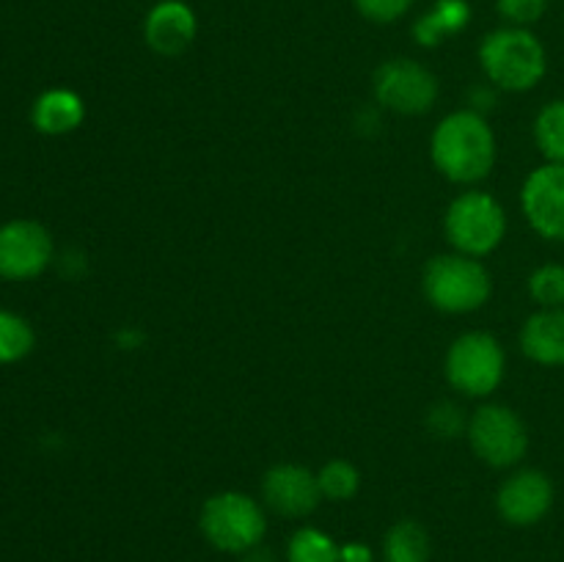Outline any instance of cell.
I'll use <instances>...</instances> for the list:
<instances>
[{
	"label": "cell",
	"mask_w": 564,
	"mask_h": 562,
	"mask_svg": "<svg viewBox=\"0 0 564 562\" xmlns=\"http://www.w3.org/2000/svg\"><path fill=\"white\" fill-rule=\"evenodd\" d=\"M496 132L488 116L471 108L452 110L430 136V160L452 185H477L496 165Z\"/></svg>",
	"instance_id": "1"
},
{
	"label": "cell",
	"mask_w": 564,
	"mask_h": 562,
	"mask_svg": "<svg viewBox=\"0 0 564 562\" xmlns=\"http://www.w3.org/2000/svg\"><path fill=\"white\" fill-rule=\"evenodd\" d=\"M477 58L488 83L507 94L532 91L549 72V53L532 28H496L479 42Z\"/></svg>",
	"instance_id": "2"
},
{
	"label": "cell",
	"mask_w": 564,
	"mask_h": 562,
	"mask_svg": "<svg viewBox=\"0 0 564 562\" xmlns=\"http://www.w3.org/2000/svg\"><path fill=\"white\" fill-rule=\"evenodd\" d=\"M422 292L444 314L479 312L494 295V275L482 259L466 253H435L422 270Z\"/></svg>",
	"instance_id": "3"
},
{
	"label": "cell",
	"mask_w": 564,
	"mask_h": 562,
	"mask_svg": "<svg viewBox=\"0 0 564 562\" xmlns=\"http://www.w3.org/2000/svg\"><path fill=\"white\" fill-rule=\"evenodd\" d=\"M204 540L220 554L242 556L262 545L268 534V512L259 499L242 490H218L207 496L198 510Z\"/></svg>",
	"instance_id": "4"
},
{
	"label": "cell",
	"mask_w": 564,
	"mask_h": 562,
	"mask_svg": "<svg viewBox=\"0 0 564 562\" xmlns=\"http://www.w3.org/2000/svg\"><path fill=\"white\" fill-rule=\"evenodd\" d=\"M507 226L510 220L499 198L479 187H468L452 198L444 213V235L452 251L474 259L494 253L505 242Z\"/></svg>",
	"instance_id": "5"
},
{
	"label": "cell",
	"mask_w": 564,
	"mask_h": 562,
	"mask_svg": "<svg viewBox=\"0 0 564 562\" xmlns=\"http://www.w3.org/2000/svg\"><path fill=\"white\" fill-rule=\"evenodd\" d=\"M444 375L457 395L485 400L505 383V347L488 331H466L446 350Z\"/></svg>",
	"instance_id": "6"
},
{
	"label": "cell",
	"mask_w": 564,
	"mask_h": 562,
	"mask_svg": "<svg viewBox=\"0 0 564 562\" xmlns=\"http://www.w3.org/2000/svg\"><path fill=\"white\" fill-rule=\"evenodd\" d=\"M468 446L490 468H516L529 452V428L521 413L501 402H482L466 428Z\"/></svg>",
	"instance_id": "7"
},
{
	"label": "cell",
	"mask_w": 564,
	"mask_h": 562,
	"mask_svg": "<svg viewBox=\"0 0 564 562\" xmlns=\"http://www.w3.org/2000/svg\"><path fill=\"white\" fill-rule=\"evenodd\" d=\"M375 102L397 116H424L438 99V77L419 61L389 58L372 75Z\"/></svg>",
	"instance_id": "8"
},
{
	"label": "cell",
	"mask_w": 564,
	"mask_h": 562,
	"mask_svg": "<svg viewBox=\"0 0 564 562\" xmlns=\"http://www.w3.org/2000/svg\"><path fill=\"white\" fill-rule=\"evenodd\" d=\"M53 259L55 242L44 224L14 218L0 226V279L31 281L42 275Z\"/></svg>",
	"instance_id": "9"
},
{
	"label": "cell",
	"mask_w": 564,
	"mask_h": 562,
	"mask_svg": "<svg viewBox=\"0 0 564 562\" xmlns=\"http://www.w3.org/2000/svg\"><path fill=\"white\" fill-rule=\"evenodd\" d=\"M556 499L554 479L543 468L523 466L507 474L496 490V512L510 527H534L551 512Z\"/></svg>",
	"instance_id": "10"
},
{
	"label": "cell",
	"mask_w": 564,
	"mask_h": 562,
	"mask_svg": "<svg viewBox=\"0 0 564 562\" xmlns=\"http://www.w3.org/2000/svg\"><path fill=\"white\" fill-rule=\"evenodd\" d=\"M521 209L543 240L564 242V165L543 163L523 180Z\"/></svg>",
	"instance_id": "11"
},
{
	"label": "cell",
	"mask_w": 564,
	"mask_h": 562,
	"mask_svg": "<svg viewBox=\"0 0 564 562\" xmlns=\"http://www.w3.org/2000/svg\"><path fill=\"white\" fill-rule=\"evenodd\" d=\"M323 501L317 472L301 463H275L262 477V505L264 510L281 518H306Z\"/></svg>",
	"instance_id": "12"
},
{
	"label": "cell",
	"mask_w": 564,
	"mask_h": 562,
	"mask_svg": "<svg viewBox=\"0 0 564 562\" xmlns=\"http://www.w3.org/2000/svg\"><path fill=\"white\" fill-rule=\"evenodd\" d=\"M198 36V17L185 0H158L143 17V42L163 58H176L193 47Z\"/></svg>",
	"instance_id": "13"
},
{
	"label": "cell",
	"mask_w": 564,
	"mask_h": 562,
	"mask_svg": "<svg viewBox=\"0 0 564 562\" xmlns=\"http://www.w3.org/2000/svg\"><path fill=\"white\" fill-rule=\"evenodd\" d=\"M518 345L523 356L540 367H564V309H538L529 314Z\"/></svg>",
	"instance_id": "14"
},
{
	"label": "cell",
	"mask_w": 564,
	"mask_h": 562,
	"mask_svg": "<svg viewBox=\"0 0 564 562\" xmlns=\"http://www.w3.org/2000/svg\"><path fill=\"white\" fill-rule=\"evenodd\" d=\"M86 121V102L72 88H47L33 99L31 125L42 136H69Z\"/></svg>",
	"instance_id": "15"
},
{
	"label": "cell",
	"mask_w": 564,
	"mask_h": 562,
	"mask_svg": "<svg viewBox=\"0 0 564 562\" xmlns=\"http://www.w3.org/2000/svg\"><path fill=\"white\" fill-rule=\"evenodd\" d=\"M471 3L468 0H435L416 22H413L411 33L413 42L419 47H438L446 39H452L455 33H463L471 25Z\"/></svg>",
	"instance_id": "16"
},
{
	"label": "cell",
	"mask_w": 564,
	"mask_h": 562,
	"mask_svg": "<svg viewBox=\"0 0 564 562\" xmlns=\"http://www.w3.org/2000/svg\"><path fill=\"white\" fill-rule=\"evenodd\" d=\"M430 554H433V543L422 523L413 518L391 523L383 538L386 562H430Z\"/></svg>",
	"instance_id": "17"
},
{
	"label": "cell",
	"mask_w": 564,
	"mask_h": 562,
	"mask_svg": "<svg viewBox=\"0 0 564 562\" xmlns=\"http://www.w3.org/2000/svg\"><path fill=\"white\" fill-rule=\"evenodd\" d=\"M286 562H341V543L325 529L301 527L286 540Z\"/></svg>",
	"instance_id": "18"
},
{
	"label": "cell",
	"mask_w": 564,
	"mask_h": 562,
	"mask_svg": "<svg viewBox=\"0 0 564 562\" xmlns=\"http://www.w3.org/2000/svg\"><path fill=\"white\" fill-rule=\"evenodd\" d=\"M534 143L545 163L564 165V99H551L534 116Z\"/></svg>",
	"instance_id": "19"
},
{
	"label": "cell",
	"mask_w": 564,
	"mask_h": 562,
	"mask_svg": "<svg viewBox=\"0 0 564 562\" xmlns=\"http://www.w3.org/2000/svg\"><path fill=\"white\" fill-rule=\"evenodd\" d=\"M36 347V331L22 314L0 309V364H17Z\"/></svg>",
	"instance_id": "20"
},
{
	"label": "cell",
	"mask_w": 564,
	"mask_h": 562,
	"mask_svg": "<svg viewBox=\"0 0 564 562\" xmlns=\"http://www.w3.org/2000/svg\"><path fill=\"white\" fill-rule=\"evenodd\" d=\"M319 490L328 501H350L361 490V472L345 457H334L317 472Z\"/></svg>",
	"instance_id": "21"
},
{
	"label": "cell",
	"mask_w": 564,
	"mask_h": 562,
	"mask_svg": "<svg viewBox=\"0 0 564 562\" xmlns=\"http://www.w3.org/2000/svg\"><path fill=\"white\" fill-rule=\"evenodd\" d=\"M527 290L529 298L538 303V309H564V264H540L529 275Z\"/></svg>",
	"instance_id": "22"
},
{
	"label": "cell",
	"mask_w": 564,
	"mask_h": 562,
	"mask_svg": "<svg viewBox=\"0 0 564 562\" xmlns=\"http://www.w3.org/2000/svg\"><path fill=\"white\" fill-rule=\"evenodd\" d=\"M466 428H468V417L457 402L441 400L427 411V430L435 435V439L452 441L457 439V435L466 433Z\"/></svg>",
	"instance_id": "23"
},
{
	"label": "cell",
	"mask_w": 564,
	"mask_h": 562,
	"mask_svg": "<svg viewBox=\"0 0 564 562\" xmlns=\"http://www.w3.org/2000/svg\"><path fill=\"white\" fill-rule=\"evenodd\" d=\"M551 0H496V11L505 20V25L532 28L549 11Z\"/></svg>",
	"instance_id": "24"
},
{
	"label": "cell",
	"mask_w": 564,
	"mask_h": 562,
	"mask_svg": "<svg viewBox=\"0 0 564 562\" xmlns=\"http://www.w3.org/2000/svg\"><path fill=\"white\" fill-rule=\"evenodd\" d=\"M356 11L372 25H394L402 17L411 14L416 0H352Z\"/></svg>",
	"instance_id": "25"
},
{
	"label": "cell",
	"mask_w": 564,
	"mask_h": 562,
	"mask_svg": "<svg viewBox=\"0 0 564 562\" xmlns=\"http://www.w3.org/2000/svg\"><path fill=\"white\" fill-rule=\"evenodd\" d=\"M496 99H499V88L494 83H479L468 91V108L477 110V114L488 116L496 108Z\"/></svg>",
	"instance_id": "26"
},
{
	"label": "cell",
	"mask_w": 564,
	"mask_h": 562,
	"mask_svg": "<svg viewBox=\"0 0 564 562\" xmlns=\"http://www.w3.org/2000/svg\"><path fill=\"white\" fill-rule=\"evenodd\" d=\"M341 562H375V554L364 540H350L341 543Z\"/></svg>",
	"instance_id": "27"
},
{
	"label": "cell",
	"mask_w": 564,
	"mask_h": 562,
	"mask_svg": "<svg viewBox=\"0 0 564 562\" xmlns=\"http://www.w3.org/2000/svg\"><path fill=\"white\" fill-rule=\"evenodd\" d=\"M240 562H281L279 556H275V551H270L268 545H257V549L246 551V554L240 556Z\"/></svg>",
	"instance_id": "28"
}]
</instances>
